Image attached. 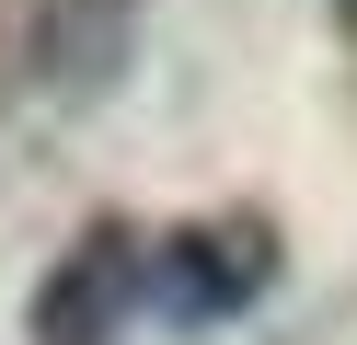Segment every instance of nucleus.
<instances>
[{"label": "nucleus", "instance_id": "obj_1", "mask_svg": "<svg viewBox=\"0 0 357 345\" xmlns=\"http://www.w3.org/2000/svg\"><path fill=\"white\" fill-rule=\"evenodd\" d=\"M265 288H277V230H265V219H173V230H139V322L208 334V322H242Z\"/></svg>", "mask_w": 357, "mask_h": 345}, {"label": "nucleus", "instance_id": "obj_2", "mask_svg": "<svg viewBox=\"0 0 357 345\" xmlns=\"http://www.w3.org/2000/svg\"><path fill=\"white\" fill-rule=\"evenodd\" d=\"M24 322H35V345H127V334H139V230L93 219L47 265V288H35Z\"/></svg>", "mask_w": 357, "mask_h": 345}, {"label": "nucleus", "instance_id": "obj_3", "mask_svg": "<svg viewBox=\"0 0 357 345\" xmlns=\"http://www.w3.org/2000/svg\"><path fill=\"white\" fill-rule=\"evenodd\" d=\"M127 23H139V0H47V81L104 92L116 58H127Z\"/></svg>", "mask_w": 357, "mask_h": 345}]
</instances>
